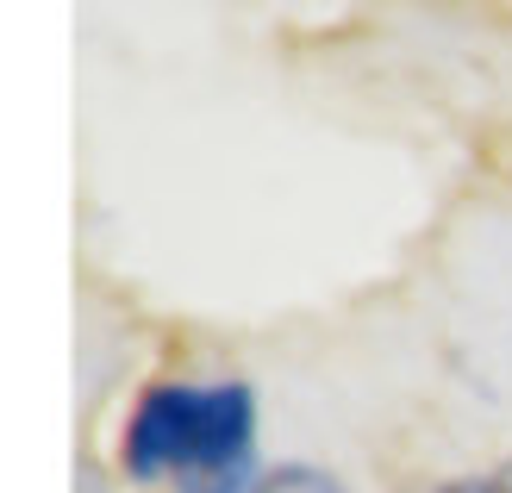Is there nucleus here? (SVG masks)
Here are the masks:
<instances>
[{"label": "nucleus", "instance_id": "nucleus-3", "mask_svg": "<svg viewBox=\"0 0 512 493\" xmlns=\"http://www.w3.org/2000/svg\"><path fill=\"white\" fill-rule=\"evenodd\" d=\"M438 493H494V481H444Z\"/></svg>", "mask_w": 512, "mask_h": 493}, {"label": "nucleus", "instance_id": "nucleus-1", "mask_svg": "<svg viewBox=\"0 0 512 493\" xmlns=\"http://www.w3.org/2000/svg\"><path fill=\"white\" fill-rule=\"evenodd\" d=\"M119 469L175 481V493H256V387L250 381H157L119 437Z\"/></svg>", "mask_w": 512, "mask_h": 493}, {"label": "nucleus", "instance_id": "nucleus-4", "mask_svg": "<svg viewBox=\"0 0 512 493\" xmlns=\"http://www.w3.org/2000/svg\"><path fill=\"white\" fill-rule=\"evenodd\" d=\"M494 493H512V462H506V469L494 475Z\"/></svg>", "mask_w": 512, "mask_h": 493}, {"label": "nucleus", "instance_id": "nucleus-2", "mask_svg": "<svg viewBox=\"0 0 512 493\" xmlns=\"http://www.w3.org/2000/svg\"><path fill=\"white\" fill-rule=\"evenodd\" d=\"M256 493H344V481L313 469V462H288V469H269L256 481Z\"/></svg>", "mask_w": 512, "mask_h": 493}]
</instances>
